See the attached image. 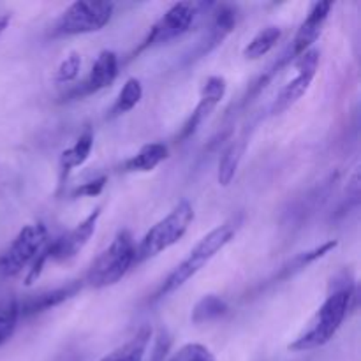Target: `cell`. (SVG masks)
<instances>
[{
  "label": "cell",
  "mask_w": 361,
  "mask_h": 361,
  "mask_svg": "<svg viewBox=\"0 0 361 361\" xmlns=\"http://www.w3.org/2000/svg\"><path fill=\"white\" fill-rule=\"evenodd\" d=\"M115 11L111 2H88L78 0L71 4L53 25L55 35H81L101 30L109 23Z\"/></svg>",
  "instance_id": "cell-6"
},
{
  "label": "cell",
  "mask_w": 361,
  "mask_h": 361,
  "mask_svg": "<svg viewBox=\"0 0 361 361\" xmlns=\"http://www.w3.org/2000/svg\"><path fill=\"white\" fill-rule=\"evenodd\" d=\"M168 147L164 143H148L137 150L136 155L127 159L122 169L127 173H148L154 171L161 162L168 159Z\"/></svg>",
  "instance_id": "cell-15"
},
{
  "label": "cell",
  "mask_w": 361,
  "mask_h": 361,
  "mask_svg": "<svg viewBox=\"0 0 361 361\" xmlns=\"http://www.w3.org/2000/svg\"><path fill=\"white\" fill-rule=\"evenodd\" d=\"M331 7H334V4L331 2L314 4L312 9L309 11L307 18L303 20V23L300 25L295 39H293L291 51H289V56H291V59H298V56H302L303 53L312 49L314 42L319 39L324 23H326L328 16H330Z\"/></svg>",
  "instance_id": "cell-11"
},
{
  "label": "cell",
  "mask_w": 361,
  "mask_h": 361,
  "mask_svg": "<svg viewBox=\"0 0 361 361\" xmlns=\"http://www.w3.org/2000/svg\"><path fill=\"white\" fill-rule=\"evenodd\" d=\"M92 147H94V134L90 129H87L78 137L73 147L62 152L60 155V185H63V180L69 176L74 168H80L87 162V159L90 157Z\"/></svg>",
  "instance_id": "cell-16"
},
{
  "label": "cell",
  "mask_w": 361,
  "mask_h": 361,
  "mask_svg": "<svg viewBox=\"0 0 361 361\" xmlns=\"http://www.w3.org/2000/svg\"><path fill=\"white\" fill-rule=\"evenodd\" d=\"M335 247H337V242H335V240H330V242L323 243V245L316 247V249L298 254V256L293 257L288 264H284V267L281 268V271H279V275L275 277V281H286V279L293 277L295 274L302 271L303 268H307L309 264H312L314 261H317V259H321V257L326 256V254L330 252V250H334Z\"/></svg>",
  "instance_id": "cell-19"
},
{
  "label": "cell",
  "mask_w": 361,
  "mask_h": 361,
  "mask_svg": "<svg viewBox=\"0 0 361 361\" xmlns=\"http://www.w3.org/2000/svg\"><path fill=\"white\" fill-rule=\"evenodd\" d=\"M9 21H11L9 14H0V34H2V32L6 30L7 25H9Z\"/></svg>",
  "instance_id": "cell-28"
},
{
  "label": "cell",
  "mask_w": 361,
  "mask_h": 361,
  "mask_svg": "<svg viewBox=\"0 0 361 361\" xmlns=\"http://www.w3.org/2000/svg\"><path fill=\"white\" fill-rule=\"evenodd\" d=\"M134 263H136V243L133 235L127 229H122L88 268L85 282L94 289L115 286L126 277Z\"/></svg>",
  "instance_id": "cell-3"
},
{
  "label": "cell",
  "mask_w": 361,
  "mask_h": 361,
  "mask_svg": "<svg viewBox=\"0 0 361 361\" xmlns=\"http://www.w3.org/2000/svg\"><path fill=\"white\" fill-rule=\"evenodd\" d=\"M48 242V229L42 222L21 228L9 249L0 256V277L11 279L20 275L28 264L34 263Z\"/></svg>",
  "instance_id": "cell-5"
},
{
  "label": "cell",
  "mask_w": 361,
  "mask_h": 361,
  "mask_svg": "<svg viewBox=\"0 0 361 361\" xmlns=\"http://www.w3.org/2000/svg\"><path fill=\"white\" fill-rule=\"evenodd\" d=\"M141 97H143V87L137 78H129L126 85L120 90L118 97L113 102L111 109H109V118H116V116L123 115V113L130 111L140 104Z\"/></svg>",
  "instance_id": "cell-21"
},
{
  "label": "cell",
  "mask_w": 361,
  "mask_h": 361,
  "mask_svg": "<svg viewBox=\"0 0 361 361\" xmlns=\"http://www.w3.org/2000/svg\"><path fill=\"white\" fill-rule=\"evenodd\" d=\"M80 69H81V55L80 53L73 51L69 53L62 62H60L59 67H56L55 78H53V80H55L56 83H69V81L76 80Z\"/></svg>",
  "instance_id": "cell-24"
},
{
  "label": "cell",
  "mask_w": 361,
  "mask_h": 361,
  "mask_svg": "<svg viewBox=\"0 0 361 361\" xmlns=\"http://www.w3.org/2000/svg\"><path fill=\"white\" fill-rule=\"evenodd\" d=\"M194 221V208L189 201H180L166 217L155 222L141 242L136 245V263L150 259V257L159 256L161 252L168 250L175 243L185 236L189 231L190 224Z\"/></svg>",
  "instance_id": "cell-4"
},
{
  "label": "cell",
  "mask_w": 361,
  "mask_h": 361,
  "mask_svg": "<svg viewBox=\"0 0 361 361\" xmlns=\"http://www.w3.org/2000/svg\"><path fill=\"white\" fill-rule=\"evenodd\" d=\"M197 9L200 7L192 2H178L175 6L169 7L161 18L154 23L150 28L147 37L140 44V48L134 51V55H140L141 51L154 46L166 44V42L173 41V39L180 37L185 34L190 27H192L194 20L197 16Z\"/></svg>",
  "instance_id": "cell-7"
},
{
  "label": "cell",
  "mask_w": 361,
  "mask_h": 361,
  "mask_svg": "<svg viewBox=\"0 0 361 361\" xmlns=\"http://www.w3.org/2000/svg\"><path fill=\"white\" fill-rule=\"evenodd\" d=\"M20 321V309L16 298H7L0 303V345L13 337Z\"/></svg>",
  "instance_id": "cell-23"
},
{
  "label": "cell",
  "mask_w": 361,
  "mask_h": 361,
  "mask_svg": "<svg viewBox=\"0 0 361 361\" xmlns=\"http://www.w3.org/2000/svg\"><path fill=\"white\" fill-rule=\"evenodd\" d=\"M229 310L228 303H226L224 298L215 295H208L203 296L200 302L196 303V307L192 309V319L194 324H203V323H210V321L219 319V317L226 316Z\"/></svg>",
  "instance_id": "cell-22"
},
{
  "label": "cell",
  "mask_w": 361,
  "mask_h": 361,
  "mask_svg": "<svg viewBox=\"0 0 361 361\" xmlns=\"http://www.w3.org/2000/svg\"><path fill=\"white\" fill-rule=\"evenodd\" d=\"M236 229H238V221L231 219V221H226L224 224H221L219 228H215L214 231L208 233L207 236L200 240L196 247L189 252V256L168 275L164 282L161 284V288L157 289V293L154 295V300H161L164 296L171 295L176 289L182 288L185 282H189L197 271L203 270L208 263L215 257V254L221 252L236 235Z\"/></svg>",
  "instance_id": "cell-2"
},
{
  "label": "cell",
  "mask_w": 361,
  "mask_h": 361,
  "mask_svg": "<svg viewBox=\"0 0 361 361\" xmlns=\"http://www.w3.org/2000/svg\"><path fill=\"white\" fill-rule=\"evenodd\" d=\"M106 182H108V178L106 176H99V178H94L90 180V182L87 183H81L80 187H76V189L73 190V197H94V196H99V194L102 192V189H104Z\"/></svg>",
  "instance_id": "cell-26"
},
{
  "label": "cell",
  "mask_w": 361,
  "mask_h": 361,
  "mask_svg": "<svg viewBox=\"0 0 361 361\" xmlns=\"http://www.w3.org/2000/svg\"><path fill=\"white\" fill-rule=\"evenodd\" d=\"M342 284H335L323 305L317 309L316 316L309 323L307 330L300 334L289 344V351L303 353L323 348L341 330L342 323L348 317L351 302L355 298V284L345 274L341 275Z\"/></svg>",
  "instance_id": "cell-1"
},
{
  "label": "cell",
  "mask_w": 361,
  "mask_h": 361,
  "mask_svg": "<svg viewBox=\"0 0 361 361\" xmlns=\"http://www.w3.org/2000/svg\"><path fill=\"white\" fill-rule=\"evenodd\" d=\"M83 288V282L81 281H73L66 286H60V288L49 289V291H42L39 295L30 296V298L23 300V302H18V309H20V317H32L37 316V314L46 312V310H51L55 307L62 305L63 302L71 300L73 296H76L78 293Z\"/></svg>",
  "instance_id": "cell-12"
},
{
  "label": "cell",
  "mask_w": 361,
  "mask_h": 361,
  "mask_svg": "<svg viewBox=\"0 0 361 361\" xmlns=\"http://www.w3.org/2000/svg\"><path fill=\"white\" fill-rule=\"evenodd\" d=\"M317 66H319V51L316 48L309 49V51L296 59V76L289 80L277 94V99L271 104V113L274 115H281V113L288 111L289 108H293L307 94L310 83L316 78Z\"/></svg>",
  "instance_id": "cell-8"
},
{
  "label": "cell",
  "mask_w": 361,
  "mask_h": 361,
  "mask_svg": "<svg viewBox=\"0 0 361 361\" xmlns=\"http://www.w3.org/2000/svg\"><path fill=\"white\" fill-rule=\"evenodd\" d=\"M245 140L233 141L228 148L224 150V154L221 155V161H219V173L217 180L222 187H228L233 182L236 175V169H238L240 161L243 157V152H245Z\"/></svg>",
  "instance_id": "cell-20"
},
{
  "label": "cell",
  "mask_w": 361,
  "mask_h": 361,
  "mask_svg": "<svg viewBox=\"0 0 361 361\" xmlns=\"http://www.w3.org/2000/svg\"><path fill=\"white\" fill-rule=\"evenodd\" d=\"M226 90H228V83L222 76H210L207 78V81L201 87L200 94V102H197L196 108L192 109L190 116L187 118V122L183 123L182 133H180V140H187V137L192 136L197 129H200L201 123L204 122V118H208L212 111L217 108L219 102L224 99Z\"/></svg>",
  "instance_id": "cell-10"
},
{
  "label": "cell",
  "mask_w": 361,
  "mask_h": 361,
  "mask_svg": "<svg viewBox=\"0 0 361 361\" xmlns=\"http://www.w3.org/2000/svg\"><path fill=\"white\" fill-rule=\"evenodd\" d=\"M169 344H171V341H169V337L166 335V331H161L157 337V344H155V348H154V356H152V361L164 360L166 353H168V349H169Z\"/></svg>",
  "instance_id": "cell-27"
},
{
  "label": "cell",
  "mask_w": 361,
  "mask_h": 361,
  "mask_svg": "<svg viewBox=\"0 0 361 361\" xmlns=\"http://www.w3.org/2000/svg\"><path fill=\"white\" fill-rule=\"evenodd\" d=\"M99 217H101V208L97 207L76 228L67 231L66 235L55 238L53 242H48V261L63 263V261H69L73 257H76L85 249V245L90 242L92 236H94Z\"/></svg>",
  "instance_id": "cell-9"
},
{
  "label": "cell",
  "mask_w": 361,
  "mask_h": 361,
  "mask_svg": "<svg viewBox=\"0 0 361 361\" xmlns=\"http://www.w3.org/2000/svg\"><path fill=\"white\" fill-rule=\"evenodd\" d=\"M236 20H238V14H236L235 7L219 6L217 11L214 13V18H212V23L207 35L201 39L200 44L194 49V59H200V56L207 55L212 49L221 46L224 42V39L235 30Z\"/></svg>",
  "instance_id": "cell-13"
},
{
  "label": "cell",
  "mask_w": 361,
  "mask_h": 361,
  "mask_svg": "<svg viewBox=\"0 0 361 361\" xmlns=\"http://www.w3.org/2000/svg\"><path fill=\"white\" fill-rule=\"evenodd\" d=\"M169 361H217L210 349L203 344H185L173 355Z\"/></svg>",
  "instance_id": "cell-25"
},
{
  "label": "cell",
  "mask_w": 361,
  "mask_h": 361,
  "mask_svg": "<svg viewBox=\"0 0 361 361\" xmlns=\"http://www.w3.org/2000/svg\"><path fill=\"white\" fill-rule=\"evenodd\" d=\"M152 338V328L148 324L141 326L130 341L122 344L120 348L113 349L99 361H143L148 344Z\"/></svg>",
  "instance_id": "cell-17"
},
{
  "label": "cell",
  "mask_w": 361,
  "mask_h": 361,
  "mask_svg": "<svg viewBox=\"0 0 361 361\" xmlns=\"http://www.w3.org/2000/svg\"><path fill=\"white\" fill-rule=\"evenodd\" d=\"M118 76V56L111 49H104L97 55L94 66H92L90 74H88L87 80L80 85V88H76L74 95H90L95 92L102 90V88L109 87L113 81Z\"/></svg>",
  "instance_id": "cell-14"
},
{
  "label": "cell",
  "mask_w": 361,
  "mask_h": 361,
  "mask_svg": "<svg viewBox=\"0 0 361 361\" xmlns=\"http://www.w3.org/2000/svg\"><path fill=\"white\" fill-rule=\"evenodd\" d=\"M282 30L277 25H270V27H264L263 30L257 32L252 39L249 41V44L243 48V56L247 60H257L261 56L268 55L271 49L277 46V42L281 41Z\"/></svg>",
  "instance_id": "cell-18"
}]
</instances>
